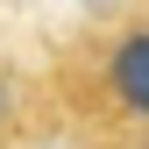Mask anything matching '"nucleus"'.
Here are the masks:
<instances>
[{"mask_svg": "<svg viewBox=\"0 0 149 149\" xmlns=\"http://www.w3.org/2000/svg\"><path fill=\"white\" fill-rule=\"evenodd\" d=\"M100 85H107V100H114V107H121L128 121H149V22L121 29L114 43H107Z\"/></svg>", "mask_w": 149, "mask_h": 149, "instance_id": "f257e3e1", "label": "nucleus"}]
</instances>
